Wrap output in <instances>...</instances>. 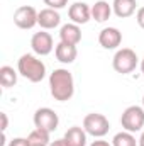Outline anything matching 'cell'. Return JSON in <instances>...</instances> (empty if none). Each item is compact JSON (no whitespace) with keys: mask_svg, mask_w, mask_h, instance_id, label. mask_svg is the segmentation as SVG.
Returning a JSON list of instances; mask_svg holds the SVG:
<instances>
[{"mask_svg":"<svg viewBox=\"0 0 144 146\" xmlns=\"http://www.w3.org/2000/svg\"><path fill=\"white\" fill-rule=\"evenodd\" d=\"M63 138L68 146H87V131L80 126H71Z\"/></svg>","mask_w":144,"mask_h":146,"instance_id":"9a60e30c","label":"cell"},{"mask_svg":"<svg viewBox=\"0 0 144 146\" xmlns=\"http://www.w3.org/2000/svg\"><path fill=\"white\" fill-rule=\"evenodd\" d=\"M136 21H137L139 27L144 29V7H139V9H137V12H136Z\"/></svg>","mask_w":144,"mask_h":146,"instance_id":"7402d4cb","label":"cell"},{"mask_svg":"<svg viewBox=\"0 0 144 146\" xmlns=\"http://www.w3.org/2000/svg\"><path fill=\"white\" fill-rule=\"evenodd\" d=\"M49 134L48 131H42V129H32L27 136V141L29 146H49L51 145V139H49Z\"/></svg>","mask_w":144,"mask_h":146,"instance_id":"e0dca14e","label":"cell"},{"mask_svg":"<svg viewBox=\"0 0 144 146\" xmlns=\"http://www.w3.org/2000/svg\"><path fill=\"white\" fill-rule=\"evenodd\" d=\"M112 5L105 2V0H98L92 5V19L97 21V22H105L110 19L112 15Z\"/></svg>","mask_w":144,"mask_h":146,"instance_id":"2e32d148","label":"cell"},{"mask_svg":"<svg viewBox=\"0 0 144 146\" xmlns=\"http://www.w3.org/2000/svg\"><path fill=\"white\" fill-rule=\"evenodd\" d=\"M59 41L76 46L81 41V29H80V26L73 24V22H68V24L61 26V29H59Z\"/></svg>","mask_w":144,"mask_h":146,"instance_id":"4fadbf2b","label":"cell"},{"mask_svg":"<svg viewBox=\"0 0 144 146\" xmlns=\"http://www.w3.org/2000/svg\"><path fill=\"white\" fill-rule=\"evenodd\" d=\"M98 42L104 49H117L122 42V33L117 27H104L98 34Z\"/></svg>","mask_w":144,"mask_h":146,"instance_id":"30bf717a","label":"cell"},{"mask_svg":"<svg viewBox=\"0 0 144 146\" xmlns=\"http://www.w3.org/2000/svg\"><path fill=\"white\" fill-rule=\"evenodd\" d=\"M49 146H68L66 145V141H65V138H61V139H56V141H51V145Z\"/></svg>","mask_w":144,"mask_h":146,"instance_id":"d4e9b609","label":"cell"},{"mask_svg":"<svg viewBox=\"0 0 144 146\" xmlns=\"http://www.w3.org/2000/svg\"><path fill=\"white\" fill-rule=\"evenodd\" d=\"M0 117H2V131L5 133V129H7V124H9V119H7V114H5V112H2V114H0Z\"/></svg>","mask_w":144,"mask_h":146,"instance_id":"603a6c76","label":"cell"},{"mask_svg":"<svg viewBox=\"0 0 144 146\" xmlns=\"http://www.w3.org/2000/svg\"><path fill=\"white\" fill-rule=\"evenodd\" d=\"M54 54H56V60L63 65H71L73 61L76 60L78 56V49L76 46L73 44H66V42H58L56 48H54Z\"/></svg>","mask_w":144,"mask_h":146,"instance_id":"7c38bea8","label":"cell"},{"mask_svg":"<svg viewBox=\"0 0 144 146\" xmlns=\"http://www.w3.org/2000/svg\"><path fill=\"white\" fill-rule=\"evenodd\" d=\"M17 72L26 80H29L32 83H39L46 76V65L42 63V60L37 58L36 54L26 53L17 60Z\"/></svg>","mask_w":144,"mask_h":146,"instance_id":"7a4b0ae2","label":"cell"},{"mask_svg":"<svg viewBox=\"0 0 144 146\" xmlns=\"http://www.w3.org/2000/svg\"><path fill=\"white\" fill-rule=\"evenodd\" d=\"M137 141H139V146H144V131L141 133V136H139V139H137Z\"/></svg>","mask_w":144,"mask_h":146,"instance_id":"484cf974","label":"cell"},{"mask_svg":"<svg viewBox=\"0 0 144 146\" xmlns=\"http://www.w3.org/2000/svg\"><path fill=\"white\" fill-rule=\"evenodd\" d=\"M49 9H56V10H59V9H65L66 5H68V0H42Z\"/></svg>","mask_w":144,"mask_h":146,"instance_id":"ffe728a7","label":"cell"},{"mask_svg":"<svg viewBox=\"0 0 144 146\" xmlns=\"http://www.w3.org/2000/svg\"><path fill=\"white\" fill-rule=\"evenodd\" d=\"M90 146H112V143H108V141H104V139H100V138H98L97 141H93V143H92Z\"/></svg>","mask_w":144,"mask_h":146,"instance_id":"cb8c5ba5","label":"cell"},{"mask_svg":"<svg viewBox=\"0 0 144 146\" xmlns=\"http://www.w3.org/2000/svg\"><path fill=\"white\" fill-rule=\"evenodd\" d=\"M120 124L124 131L137 133L144 127V107L141 106H129L120 115Z\"/></svg>","mask_w":144,"mask_h":146,"instance_id":"277c9868","label":"cell"},{"mask_svg":"<svg viewBox=\"0 0 144 146\" xmlns=\"http://www.w3.org/2000/svg\"><path fill=\"white\" fill-rule=\"evenodd\" d=\"M49 90L54 100L66 102L75 94V80L66 68H56L49 75Z\"/></svg>","mask_w":144,"mask_h":146,"instance_id":"6da1fadb","label":"cell"},{"mask_svg":"<svg viewBox=\"0 0 144 146\" xmlns=\"http://www.w3.org/2000/svg\"><path fill=\"white\" fill-rule=\"evenodd\" d=\"M143 107H144V97H143Z\"/></svg>","mask_w":144,"mask_h":146,"instance_id":"83f0119b","label":"cell"},{"mask_svg":"<svg viewBox=\"0 0 144 146\" xmlns=\"http://www.w3.org/2000/svg\"><path fill=\"white\" fill-rule=\"evenodd\" d=\"M68 17L71 19L73 24H87L92 19V7L85 2H75L68 9Z\"/></svg>","mask_w":144,"mask_h":146,"instance_id":"9c48e42d","label":"cell"},{"mask_svg":"<svg viewBox=\"0 0 144 146\" xmlns=\"http://www.w3.org/2000/svg\"><path fill=\"white\" fill-rule=\"evenodd\" d=\"M112 146H139V141L136 139L134 133L120 131L112 138Z\"/></svg>","mask_w":144,"mask_h":146,"instance_id":"d6986e66","label":"cell"},{"mask_svg":"<svg viewBox=\"0 0 144 146\" xmlns=\"http://www.w3.org/2000/svg\"><path fill=\"white\" fill-rule=\"evenodd\" d=\"M61 24V15L56 9H42L39 10V15H37V26H41V29L44 31H49V29H54Z\"/></svg>","mask_w":144,"mask_h":146,"instance_id":"8fae6325","label":"cell"},{"mask_svg":"<svg viewBox=\"0 0 144 146\" xmlns=\"http://www.w3.org/2000/svg\"><path fill=\"white\" fill-rule=\"evenodd\" d=\"M34 126L37 129H42V131H48V133H53L58 129V124H59V117L58 114L49 107H41L34 112Z\"/></svg>","mask_w":144,"mask_h":146,"instance_id":"8992f818","label":"cell"},{"mask_svg":"<svg viewBox=\"0 0 144 146\" xmlns=\"http://www.w3.org/2000/svg\"><path fill=\"white\" fill-rule=\"evenodd\" d=\"M141 72H143V75H144V58L141 60Z\"/></svg>","mask_w":144,"mask_h":146,"instance_id":"4316f807","label":"cell"},{"mask_svg":"<svg viewBox=\"0 0 144 146\" xmlns=\"http://www.w3.org/2000/svg\"><path fill=\"white\" fill-rule=\"evenodd\" d=\"M139 63V58L136 54L134 49L131 48H122V49H117L114 58H112V66L117 73H122V75H129L136 70Z\"/></svg>","mask_w":144,"mask_h":146,"instance_id":"3957f363","label":"cell"},{"mask_svg":"<svg viewBox=\"0 0 144 146\" xmlns=\"http://www.w3.org/2000/svg\"><path fill=\"white\" fill-rule=\"evenodd\" d=\"M136 0H114L112 2V10L119 19H127L136 12Z\"/></svg>","mask_w":144,"mask_h":146,"instance_id":"5bb4252c","label":"cell"},{"mask_svg":"<svg viewBox=\"0 0 144 146\" xmlns=\"http://www.w3.org/2000/svg\"><path fill=\"white\" fill-rule=\"evenodd\" d=\"M17 75H19V72H15L12 66L3 65V66L0 68V85H2L3 88L14 87V85L17 83Z\"/></svg>","mask_w":144,"mask_h":146,"instance_id":"ac0fdd59","label":"cell"},{"mask_svg":"<svg viewBox=\"0 0 144 146\" xmlns=\"http://www.w3.org/2000/svg\"><path fill=\"white\" fill-rule=\"evenodd\" d=\"M83 129L87 131V134L93 136V138H104L110 129V122L104 114L98 112H92L87 114L83 119Z\"/></svg>","mask_w":144,"mask_h":146,"instance_id":"5b68a950","label":"cell"},{"mask_svg":"<svg viewBox=\"0 0 144 146\" xmlns=\"http://www.w3.org/2000/svg\"><path fill=\"white\" fill-rule=\"evenodd\" d=\"M37 15H39V12L34 7L22 5L14 12V24L19 29H24V31L32 29L34 26H37Z\"/></svg>","mask_w":144,"mask_h":146,"instance_id":"52a82bcc","label":"cell"},{"mask_svg":"<svg viewBox=\"0 0 144 146\" xmlns=\"http://www.w3.org/2000/svg\"><path fill=\"white\" fill-rule=\"evenodd\" d=\"M31 48L37 56H48L54 49V41L53 36L46 31H39L31 37Z\"/></svg>","mask_w":144,"mask_h":146,"instance_id":"ba28073f","label":"cell"},{"mask_svg":"<svg viewBox=\"0 0 144 146\" xmlns=\"http://www.w3.org/2000/svg\"><path fill=\"white\" fill-rule=\"evenodd\" d=\"M7 146H29V141L27 138H14Z\"/></svg>","mask_w":144,"mask_h":146,"instance_id":"44dd1931","label":"cell"}]
</instances>
